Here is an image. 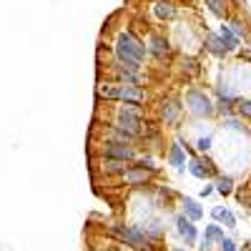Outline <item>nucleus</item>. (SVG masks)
Segmentation results:
<instances>
[{
	"mask_svg": "<svg viewBox=\"0 0 251 251\" xmlns=\"http://www.w3.org/2000/svg\"><path fill=\"white\" fill-rule=\"evenodd\" d=\"M103 169L108 174H126V161H116V158H103Z\"/></svg>",
	"mask_w": 251,
	"mask_h": 251,
	"instance_id": "nucleus-19",
	"label": "nucleus"
},
{
	"mask_svg": "<svg viewBox=\"0 0 251 251\" xmlns=\"http://www.w3.org/2000/svg\"><path fill=\"white\" fill-rule=\"evenodd\" d=\"M186 103H188V108H191L194 116H211L214 113V106H211V100H208L206 93L191 88L186 93Z\"/></svg>",
	"mask_w": 251,
	"mask_h": 251,
	"instance_id": "nucleus-3",
	"label": "nucleus"
},
{
	"mask_svg": "<svg viewBox=\"0 0 251 251\" xmlns=\"http://www.w3.org/2000/svg\"><path fill=\"white\" fill-rule=\"evenodd\" d=\"M206 5L211 8V13H214V15L226 18V0H206Z\"/></svg>",
	"mask_w": 251,
	"mask_h": 251,
	"instance_id": "nucleus-22",
	"label": "nucleus"
},
{
	"mask_svg": "<svg viewBox=\"0 0 251 251\" xmlns=\"http://www.w3.org/2000/svg\"><path fill=\"white\" fill-rule=\"evenodd\" d=\"M113 234H116L123 244H128V246H133V249H146V246H149V239H146V234L141 231V228H136V226H121V224H116V226H113Z\"/></svg>",
	"mask_w": 251,
	"mask_h": 251,
	"instance_id": "nucleus-2",
	"label": "nucleus"
},
{
	"mask_svg": "<svg viewBox=\"0 0 251 251\" xmlns=\"http://www.w3.org/2000/svg\"><path fill=\"white\" fill-rule=\"evenodd\" d=\"M151 53H153V55H169V53H171L169 40L161 38V35H156V38L151 40Z\"/></svg>",
	"mask_w": 251,
	"mask_h": 251,
	"instance_id": "nucleus-17",
	"label": "nucleus"
},
{
	"mask_svg": "<svg viewBox=\"0 0 251 251\" xmlns=\"http://www.w3.org/2000/svg\"><path fill=\"white\" fill-rule=\"evenodd\" d=\"M169 163L176 166V169H183V149H181V143H174V146H171V151H169Z\"/></svg>",
	"mask_w": 251,
	"mask_h": 251,
	"instance_id": "nucleus-18",
	"label": "nucleus"
},
{
	"mask_svg": "<svg viewBox=\"0 0 251 251\" xmlns=\"http://www.w3.org/2000/svg\"><path fill=\"white\" fill-rule=\"evenodd\" d=\"M176 231H178V236H181L188 246L196 244V239H199V231H196L194 221L186 219V216H178V219H176Z\"/></svg>",
	"mask_w": 251,
	"mask_h": 251,
	"instance_id": "nucleus-6",
	"label": "nucleus"
},
{
	"mask_svg": "<svg viewBox=\"0 0 251 251\" xmlns=\"http://www.w3.org/2000/svg\"><path fill=\"white\" fill-rule=\"evenodd\" d=\"M188 171H191V176H196V178H206V176H208V169H203V163L196 161V158H191V163H188Z\"/></svg>",
	"mask_w": 251,
	"mask_h": 251,
	"instance_id": "nucleus-20",
	"label": "nucleus"
},
{
	"mask_svg": "<svg viewBox=\"0 0 251 251\" xmlns=\"http://www.w3.org/2000/svg\"><path fill=\"white\" fill-rule=\"evenodd\" d=\"M98 98L118 100V98H121V86H111V83H106V86H98Z\"/></svg>",
	"mask_w": 251,
	"mask_h": 251,
	"instance_id": "nucleus-15",
	"label": "nucleus"
},
{
	"mask_svg": "<svg viewBox=\"0 0 251 251\" xmlns=\"http://www.w3.org/2000/svg\"><path fill=\"white\" fill-rule=\"evenodd\" d=\"M221 251H239V249H236V244H234L231 239L224 236V239H221Z\"/></svg>",
	"mask_w": 251,
	"mask_h": 251,
	"instance_id": "nucleus-25",
	"label": "nucleus"
},
{
	"mask_svg": "<svg viewBox=\"0 0 251 251\" xmlns=\"http://www.w3.org/2000/svg\"><path fill=\"white\" fill-rule=\"evenodd\" d=\"M141 126H143V121H141V113L136 108H121L118 111V126H116V128L131 133V136H138Z\"/></svg>",
	"mask_w": 251,
	"mask_h": 251,
	"instance_id": "nucleus-4",
	"label": "nucleus"
},
{
	"mask_svg": "<svg viewBox=\"0 0 251 251\" xmlns=\"http://www.w3.org/2000/svg\"><path fill=\"white\" fill-rule=\"evenodd\" d=\"M183 216L191 219V221H199L203 216V211H201V206L194 199H183Z\"/></svg>",
	"mask_w": 251,
	"mask_h": 251,
	"instance_id": "nucleus-11",
	"label": "nucleus"
},
{
	"mask_svg": "<svg viewBox=\"0 0 251 251\" xmlns=\"http://www.w3.org/2000/svg\"><path fill=\"white\" fill-rule=\"evenodd\" d=\"M149 178H151V171H143V169H138V166H133V169H128V171L123 174V181L128 183V186L149 183Z\"/></svg>",
	"mask_w": 251,
	"mask_h": 251,
	"instance_id": "nucleus-8",
	"label": "nucleus"
},
{
	"mask_svg": "<svg viewBox=\"0 0 251 251\" xmlns=\"http://www.w3.org/2000/svg\"><path fill=\"white\" fill-rule=\"evenodd\" d=\"M216 191H219V194H224V196H228V194L234 191V181L228 178V176H221V178L216 181Z\"/></svg>",
	"mask_w": 251,
	"mask_h": 251,
	"instance_id": "nucleus-21",
	"label": "nucleus"
},
{
	"mask_svg": "<svg viewBox=\"0 0 251 251\" xmlns=\"http://www.w3.org/2000/svg\"><path fill=\"white\" fill-rule=\"evenodd\" d=\"M226 126H228V128H234V131H241L239 121H234V118H226Z\"/></svg>",
	"mask_w": 251,
	"mask_h": 251,
	"instance_id": "nucleus-27",
	"label": "nucleus"
},
{
	"mask_svg": "<svg viewBox=\"0 0 251 251\" xmlns=\"http://www.w3.org/2000/svg\"><path fill=\"white\" fill-rule=\"evenodd\" d=\"M138 169H143V171H156V166H153V158H141L138 161Z\"/></svg>",
	"mask_w": 251,
	"mask_h": 251,
	"instance_id": "nucleus-24",
	"label": "nucleus"
},
{
	"mask_svg": "<svg viewBox=\"0 0 251 251\" xmlns=\"http://www.w3.org/2000/svg\"><path fill=\"white\" fill-rule=\"evenodd\" d=\"M206 48L211 50L214 55H226V53H228V48L224 46V40H221V35H211V33L206 35Z\"/></svg>",
	"mask_w": 251,
	"mask_h": 251,
	"instance_id": "nucleus-10",
	"label": "nucleus"
},
{
	"mask_svg": "<svg viewBox=\"0 0 251 251\" xmlns=\"http://www.w3.org/2000/svg\"><path fill=\"white\" fill-rule=\"evenodd\" d=\"M201 194H203V196H211V194H214V186H206V188H203Z\"/></svg>",
	"mask_w": 251,
	"mask_h": 251,
	"instance_id": "nucleus-29",
	"label": "nucleus"
},
{
	"mask_svg": "<svg viewBox=\"0 0 251 251\" xmlns=\"http://www.w3.org/2000/svg\"><path fill=\"white\" fill-rule=\"evenodd\" d=\"M221 40H224V46L228 50H236L239 48V35L228 28V25H221Z\"/></svg>",
	"mask_w": 251,
	"mask_h": 251,
	"instance_id": "nucleus-13",
	"label": "nucleus"
},
{
	"mask_svg": "<svg viewBox=\"0 0 251 251\" xmlns=\"http://www.w3.org/2000/svg\"><path fill=\"white\" fill-rule=\"evenodd\" d=\"M221 239H224V231H221L219 224L206 226V231H203V236H201V249H208L214 241H221Z\"/></svg>",
	"mask_w": 251,
	"mask_h": 251,
	"instance_id": "nucleus-9",
	"label": "nucleus"
},
{
	"mask_svg": "<svg viewBox=\"0 0 251 251\" xmlns=\"http://www.w3.org/2000/svg\"><path fill=\"white\" fill-rule=\"evenodd\" d=\"M103 158H116V161H133L136 158V151L126 143H116V141H108L103 146Z\"/></svg>",
	"mask_w": 251,
	"mask_h": 251,
	"instance_id": "nucleus-5",
	"label": "nucleus"
},
{
	"mask_svg": "<svg viewBox=\"0 0 251 251\" xmlns=\"http://www.w3.org/2000/svg\"><path fill=\"white\" fill-rule=\"evenodd\" d=\"M228 28H231V30H234V33H236L239 38L244 35V28H241V23H231V25H228Z\"/></svg>",
	"mask_w": 251,
	"mask_h": 251,
	"instance_id": "nucleus-28",
	"label": "nucleus"
},
{
	"mask_svg": "<svg viewBox=\"0 0 251 251\" xmlns=\"http://www.w3.org/2000/svg\"><path fill=\"white\" fill-rule=\"evenodd\" d=\"M236 106H239V113L244 116V118H251V100L246 98V100H236Z\"/></svg>",
	"mask_w": 251,
	"mask_h": 251,
	"instance_id": "nucleus-23",
	"label": "nucleus"
},
{
	"mask_svg": "<svg viewBox=\"0 0 251 251\" xmlns=\"http://www.w3.org/2000/svg\"><path fill=\"white\" fill-rule=\"evenodd\" d=\"M146 48L141 40H136L131 33H121L116 40V55L123 63V68H128V73H136L141 68V60L146 58Z\"/></svg>",
	"mask_w": 251,
	"mask_h": 251,
	"instance_id": "nucleus-1",
	"label": "nucleus"
},
{
	"mask_svg": "<svg viewBox=\"0 0 251 251\" xmlns=\"http://www.w3.org/2000/svg\"><path fill=\"white\" fill-rule=\"evenodd\" d=\"M153 13L161 18V20H174L176 18V8L171 3H166V0H158V3L153 5Z\"/></svg>",
	"mask_w": 251,
	"mask_h": 251,
	"instance_id": "nucleus-12",
	"label": "nucleus"
},
{
	"mask_svg": "<svg viewBox=\"0 0 251 251\" xmlns=\"http://www.w3.org/2000/svg\"><path fill=\"white\" fill-rule=\"evenodd\" d=\"M214 219H219V221H224V226H228V228H234L236 226V216H234V211H228V208H214Z\"/></svg>",
	"mask_w": 251,
	"mask_h": 251,
	"instance_id": "nucleus-14",
	"label": "nucleus"
},
{
	"mask_svg": "<svg viewBox=\"0 0 251 251\" xmlns=\"http://www.w3.org/2000/svg\"><path fill=\"white\" fill-rule=\"evenodd\" d=\"M143 91L136 86V83H131V86H121V98L118 100H123L126 106H141L143 103Z\"/></svg>",
	"mask_w": 251,
	"mask_h": 251,
	"instance_id": "nucleus-7",
	"label": "nucleus"
},
{
	"mask_svg": "<svg viewBox=\"0 0 251 251\" xmlns=\"http://www.w3.org/2000/svg\"><path fill=\"white\" fill-rule=\"evenodd\" d=\"M196 146H199V151H208V149H211V138H208V136L206 138H199Z\"/></svg>",
	"mask_w": 251,
	"mask_h": 251,
	"instance_id": "nucleus-26",
	"label": "nucleus"
},
{
	"mask_svg": "<svg viewBox=\"0 0 251 251\" xmlns=\"http://www.w3.org/2000/svg\"><path fill=\"white\" fill-rule=\"evenodd\" d=\"M241 251H251V244H246V249H241Z\"/></svg>",
	"mask_w": 251,
	"mask_h": 251,
	"instance_id": "nucleus-30",
	"label": "nucleus"
},
{
	"mask_svg": "<svg viewBox=\"0 0 251 251\" xmlns=\"http://www.w3.org/2000/svg\"><path fill=\"white\" fill-rule=\"evenodd\" d=\"M163 118H166V123H176V118H178V111H181V106L176 100H169V103H163Z\"/></svg>",
	"mask_w": 251,
	"mask_h": 251,
	"instance_id": "nucleus-16",
	"label": "nucleus"
},
{
	"mask_svg": "<svg viewBox=\"0 0 251 251\" xmlns=\"http://www.w3.org/2000/svg\"><path fill=\"white\" fill-rule=\"evenodd\" d=\"M174 251H183V249H174Z\"/></svg>",
	"mask_w": 251,
	"mask_h": 251,
	"instance_id": "nucleus-31",
	"label": "nucleus"
}]
</instances>
